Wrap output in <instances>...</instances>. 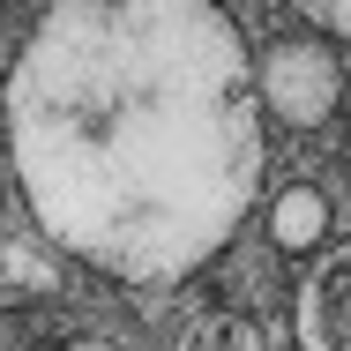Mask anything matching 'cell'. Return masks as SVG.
Instances as JSON below:
<instances>
[{
  "instance_id": "8992f818",
  "label": "cell",
  "mask_w": 351,
  "mask_h": 351,
  "mask_svg": "<svg viewBox=\"0 0 351 351\" xmlns=\"http://www.w3.org/2000/svg\"><path fill=\"white\" fill-rule=\"evenodd\" d=\"M306 23H322L329 38H351V0H291Z\"/></svg>"
},
{
  "instance_id": "6da1fadb",
  "label": "cell",
  "mask_w": 351,
  "mask_h": 351,
  "mask_svg": "<svg viewBox=\"0 0 351 351\" xmlns=\"http://www.w3.org/2000/svg\"><path fill=\"white\" fill-rule=\"evenodd\" d=\"M0 149L60 254L180 284L262 195V75L217 0H53L8 60Z\"/></svg>"
},
{
  "instance_id": "277c9868",
  "label": "cell",
  "mask_w": 351,
  "mask_h": 351,
  "mask_svg": "<svg viewBox=\"0 0 351 351\" xmlns=\"http://www.w3.org/2000/svg\"><path fill=\"white\" fill-rule=\"evenodd\" d=\"M269 239H277L284 254H314L329 239V195L314 180H291L277 202H269Z\"/></svg>"
},
{
  "instance_id": "3957f363",
  "label": "cell",
  "mask_w": 351,
  "mask_h": 351,
  "mask_svg": "<svg viewBox=\"0 0 351 351\" xmlns=\"http://www.w3.org/2000/svg\"><path fill=\"white\" fill-rule=\"evenodd\" d=\"M291 329H299V351H351V247H329L306 269Z\"/></svg>"
},
{
  "instance_id": "7a4b0ae2",
  "label": "cell",
  "mask_w": 351,
  "mask_h": 351,
  "mask_svg": "<svg viewBox=\"0 0 351 351\" xmlns=\"http://www.w3.org/2000/svg\"><path fill=\"white\" fill-rule=\"evenodd\" d=\"M262 105L277 112L284 128H322L329 112H337V97H344V68H337V53L322 45V38H284L269 45V60H262Z\"/></svg>"
},
{
  "instance_id": "5b68a950",
  "label": "cell",
  "mask_w": 351,
  "mask_h": 351,
  "mask_svg": "<svg viewBox=\"0 0 351 351\" xmlns=\"http://www.w3.org/2000/svg\"><path fill=\"white\" fill-rule=\"evenodd\" d=\"M180 351H269V337L247 314H202V322H187Z\"/></svg>"
},
{
  "instance_id": "52a82bcc",
  "label": "cell",
  "mask_w": 351,
  "mask_h": 351,
  "mask_svg": "<svg viewBox=\"0 0 351 351\" xmlns=\"http://www.w3.org/2000/svg\"><path fill=\"white\" fill-rule=\"evenodd\" d=\"M0 187H8V149H0Z\"/></svg>"
}]
</instances>
